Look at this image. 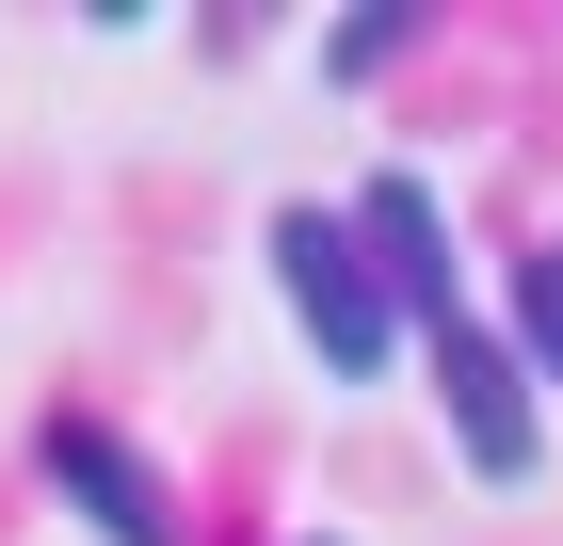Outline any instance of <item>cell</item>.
<instances>
[{"mask_svg":"<svg viewBox=\"0 0 563 546\" xmlns=\"http://www.w3.org/2000/svg\"><path fill=\"white\" fill-rule=\"evenodd\" d=\"M354 242H371V274H387V290H402V322H467V290H451V210H434V177H371V193H354Z\"/></svg>","mask_w":563,"mask_h":546,"instance_id":"4","label":"cell"},{"mask_svg":"<svg viewBox=\"0 0 563 546\" xmlns=\"http://www.w3.org/2000/svg\"><path fill=\"white\" fill-rule=\"evenodd\" d=\"M434 402H451V450L483 466V482H531L548 466V419H531V370H516V337L483 322H434Z\"/></svg>","mask_w":563,"mask_h":546,"instance_id":"2","label":"cell"},{"mask_svg":"<svg viewBox=\"0 0 563 546\" xmlns=\"http://www.w3.org/2000/svg\"><path fill=\"white\" fill-rule=\"evenodd\" d=\"M33 450H48V482H65V514H81L97 546H177V482H162L113 419H48Z\"/></svg>","mask_w":563,"mask_h":546,"instance_id":"3","label":"cell"},{"mask_svg":"<svg viewBox=\"0 0 563 546\" xmlns=\"http://www.w3.org/2000/svg\"><path fill=\"white\" fill-rule=\"evenodd\" d=\"M274 290H290V322H306V354L339 386H371L402 354V290L371 274V242H354V210H274Z\"/></svg>","mask_w":563,"mask_h":546,"instance_id":"1","label":"cell"},{"mask_svg":"<svg viewBox=\"0 0 563 546\" xmlns=\"http://www.w3.org/2000/svg\"><path fill=\"white\" fill-rule=\"evenodd\" d=\"M419 48V16H354V33H322V81H371V65H402Z\"/></svg>","mask_w":563,"mask_h":546,"instance_id":"5","label":"cell"},{"mask_svg":"<svg viewBox=\"0 0 563 546\" xmlns=\"http://www.w3.org/2000/svg\"><path fill=\"white\" fill-rule=\"evenodd\" d=\"M516 337L563 370V257H531V274H516Z\"/></svg>","mask_w":563,"mask_h":546,"instance_id":"6","label":"cell"}]
</instances>
